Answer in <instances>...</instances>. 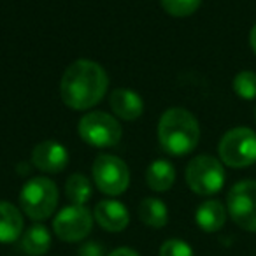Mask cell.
Returning a JSON list of instances; mask_svg holds the SVG:
<instances>
[{
  "label": "cell",
  "instance_id": "cell-1",
  "mask_svg": "<svg viewBox=\"0 0 256 256\" xmlns=\"http://www.w3.org/2000/svg\"><path fill=\"white\" fill-rule=\"evenodd\" d=\"M109 78L104 67L92 60H78L65 68L60 81V95L67 107L88 110L106 96Z\"/></svg>",
  "mask_w": 256,
  "mask_h": 256
},
{
  "label": "cell",
  "instance_id": "cell-2",
  "mask_svg": "<svg viewBox=\"0 0 256 256\" xmlns=\"http://www.w3.org/2000/svg\"><path fill=\"white\" fill-rule=\"evenodd\" d=\"M158 140L165 153L172 156H186L198 146V121L188 109L170 107L158 121Z\"/></svg>",
  "mask_w": 256,
  "mask_h": 256
},
{
  "label": "cell",
  "instance_id": "cell-3",
  "mask_svg": "<svg viewBox=\"0 0 256 256\" xmlns=\"http://www.w3.org/2000/svg\"><path fill=\"white\" fill-rule=\"evenodd\" d=\"M218 154L230 168H248L256 164V132L249 126L230 128L220 139Z\"/></svg>",
  "mask_w": 256,
  "mask_h": 256
},
{
  "label": "cell",
  "instance_id": "cell-4",
  "mask_svg": "<svg viewBox=\"0 0 256 256\" xmlns=\"http://www.w3.org/2000/svg\"><path fill=\"white\" fill-rule=\"evenodd\" d=\"M22 210L32 221H44L53 216L58 206V188L50 178H34L26 181L20 193Z\"/></svg>",
  "mask_w": 256,
  "mask_h": 256
},
{
  "label": "cell",
  "instance_id": "cell-5",
  "mask_svg": "<svg viewBox=\"0 0 256 256\" xmlns=\"http://www.w3.org/2000/svg\"><path fill=\"white\" fill-rule=\"evenodd\" d=\"M186 184L200 196H210L221 192L224 186V167L220 158L210 154H198L188 164L184 172Z\"/></svg>",
  "mask_w": 256,
  "mask_h": 256
},
{
  "label": "cell",
  "instance_id": "cell-6",
  "mask_svg": "<svg viewBox=\"0 0 256 256\" xmlns=\"http://www.w3.org/2000/svg\"><path fill=\"white\" fill-rule=\"evenodd\" d=\"M78 134L93 148H112L120 144L123 128L120 121L104 110H90L79 120Z\"/></svg>",
  "mask_w": 256,
  "mask_h": 256
},
{
  "label": "cell",
  "instance_id": "cell-7",
  "mask_svg": "<svg viewBox=\"0 0 256 256\" xmlns=\"http://www.w3.org/2000/svg\"><path fill=\"white\" fill-rule=\"evenodd\" d=\"M226 210L238 228L256 234V181L235 182L226 195Z\"/></svg>",
  "mask_w": 256,
  "mask_h": 256
},
{
  "label": "cell",
  "instance_id": "cell-8",
  "mask_svg": "<svg viewBox=\"0 0 256 256\" xmlns=\"http://www.w3.org/2000/svg\"><path fill=\"white\" fill-rule=\"evenodd\" d=\"M93 182L96 188L109 196H118L124 193L130 184V170L121 158L114 154L102 153L95 158L92 167Z\"/></svg>",
  "mask_w": 256,
  "mask_h": 256
},
{
  "label": "cell",
  "instance_id": "cell-9",
  "mask_svg": "<svg viewBox=\"0 0 256 256\" xmlns=\"http://www.w3.org/2000/svg\"><path fill=\"white\" fill-rule=\"evenodd\" d=\"M93 220L86 206H67L54 216L53 232L64 242H81L92 232Z\"/></svg>",
  "mask_w": 256,
  "mask_h": 256
},
{
  "label": "cell",
  "instance_id": "cell-10",
  "mask_svg": "<svg viewBox=\"0 0 256 256\" xmlns=\"http://www.w3.org/2000/svg\"><path fill=\"white\" fill-rule=\"evenodd\" d=\"M32 164L48 174H58L68 164V151L56 140H42L32 151Z\"/></svg>",
  "mask_w": 256,
  "mask_h": 256
},
{
  "label": "cell",
  "instance_id": "cell-11",
  "mask_svg": "<svg viewBox=\"0 0 256 256\" xmlns=\"http://www.w3.org/2000/svg\"><path fill=\"white\" fill-rule=\"evenodd\" d=\"M93 218L102 230L110 234H120L130 223V212L126 206L112 198L100 200L93 209Z\"/></svg>",
  "mask_w": 256,
  "mask_h": 256
},
{
  "label": "cell",
  "instance_id": "cell-12",
  "mask_svg": "<svg viewBox=\"0 0 256 256\" xmlns=\"http://www.w3.org/2000/svg\"><path fill=\"white\" fill-rule=\"evenodd\" d=\"M109 106L114 116L124 121H136L144 112V102L140 95L128 88L114 90L109 96Z\"/></svg>",
  "mask_w": 256,
  "mask_h": 256
},
{
  "label": "cell",
  "instance_id": "cell-13",
  "mask_svg": "<svg viewBox=\"0 0 256 256\" xmlns=\"http://www.w3.org/2000/svg\"><path fill=\"white\" fill-rule=\"evenodd\" d=\"M25 220L22 210L11 202L0 200V244H12L23 235Z\"/></svg>",
  "mask_w": 256,
  "mask_h": 256
},
{
  "label": "cell",
  "instance_id": "cell-14",
  "mask_svg": "<svg viewBox=\"0 0 256 256\" xmlns=\"http://www.w3.org/2000/svg\"><path fill=\"white\" fill-rule=\"evenodd\" d=\"M228 218L226 206L220 202V200H206L196 207L195 212V221L198 224L200 230L207 232V234H214V232H220L224 226Z\"/></svg>",
  "mask_w": 256,
  "mask_h": 256
},
{
  "label": "cell",
  "instance_id": "cell-15",
  "mask_svg": "<svg viewBox=\"0 0 256 256\" xmlns=\"http://www.w3.org/2000/svg\"><path fill=\"white\" fill-rule=\"evenodd\" d=\"M146 182L156 193L168 192L176 182L174 165L167 160H154L146 170Z\"/></svg>",
  "mask_w": 256,
  "mask_h": 256
},
{
  "label": "cell",
  "instance_id": "cell-16",
  "mask_svg": "<svg viewBox=\"0 0 256 256\" xmlns=\"http://www.w3.org/2000/svg\"><path fill=\"white\" fill-rule=\"evenodd\" d=\"M51 248V234L44 224L37 223L22 235V249L28 256H44Z\"/></svg>",
  "mask_w": 256,
  "mask_h": 256
},
{
  "label": "cell",
  "instance_id": "cell-17",
  "mask_svg": "<svg viewBox=\"0 0 256 256\" xmlns=\"http://www.w3.org/2000/svg\"><path fill=\"white\" fill-rule=\"evenodd\" d=\"M139 220L150 228H164L168 221V209L164 200L148 196L139 206Z\"/></svg>",
  "mask_w": 256,
  "mask_h": 256
},
{
  "label": "cell",
  "instance_id": "cell-18",
  "mask_svg": "<svg viewBox=\"0 0 256 256\" xmlns=\"http://www.w3.org/2000/svg\"><path fill=\"white\" fill-rule=\"evenodd\" d=\"M65 195L72 206H84L93 195V186L90 179L82 174H72L65 182Z\"/></svg>",
  "mask_w": 256,
  "mask_h": 256
},
{
  "label": "cell",
  "instance_id": "cell-19",
  "mask_svg": "<svg viewBox=\"0 0 256 256\" xmlns=\"http://www.w3.org/2000/svg\"><path fill=\"white\" fill-rule=\"evenodd\" d=\"M235 95L242 100H256V72L240 70L232 82Z\"/></svg>",
  "mask_w": 256,
  "mask_h": 256
},
{
  "label": "cell",
  "instance_id": "cell-20",
  "mask_svg": "<svg viewBox=\"0 0 256 256\" xmlns=\"http://www.w3.org/2000/svg\"><path fill=\"white\" fill-rule=\"evenodd\" d=\"M202 0H162V8L174 18H186L198 11Z\"/></svg>",
  "mask_w": 256,
  "mask_h": 256
},
{
  "label": "cell",
  "instance_id": "cell-21",
  "mask_svg": "<svg viewBox=\"0 0 256 256\" xmlns=\"http://www.w3.org/2000/svg\"><path fill=\"white\" fill-rule=\"evenodd\" d=\"M160 256H195L192 246L181 238H168L162 244Z\"/></svg>",
  "mask_w": 256,
  "mask_h": 256
},
{
  "label": "cell",
  "instance_id": "cell-22",
  "mask_svg": "<svg viewBox=\"0 0 256 256\" xmlns=\"http://www.w3.org/2000/svg\"><path fill=\"white\" fill-rule=\"evenodd\" d=\"M78 256H106V251L100 242L88 240L78 249Z\"/></svg>",
  "mask_w": 256,
  "mask_h": 256
},
{
  "label": "cell",
  "instance_id": "cell-23",
  "mask_svg": "<svg viewBox=\"0 0 256 256\" xmlns=\"http://www.w3.org/2000/svg\"><path fill=\"white\" fill-rule=\"evenodd\" d=\"M107 256H140V254L132 248H118L114 251H110Z\"/></svg>",
  "mask_w": 256,
  "mask_h": 256
},
{
  "label": "cell",
  "instance_id": "cell-24",
  "mask_svg": "<svg viewBox=\"0 0 256 256\" xmlns=\"http://www.w3.org/2000/svg\"><path fill=\"white\" fill-rule=\"evenodd\" d=\"M249 46H251L252 53L256 54V23L252 25L251 32H249Z\"/></svg>",
  "mask_w": 256,
  "mask_h": 256
},
{
  "label": "cell",
  "instance_id": "cell-25",
  "mask_svg": "<svg viewBox=\"0 0 256 256\" xmlns=\"http://www.w3.org/2000/svg\"><path fill=\"white\" fill-rule=\"evenodd\" d=\"M254 121H256V107H254Z\"/></svg>",
  "mask_w": 256,
  "mask_h": 256
}]
</instances>
